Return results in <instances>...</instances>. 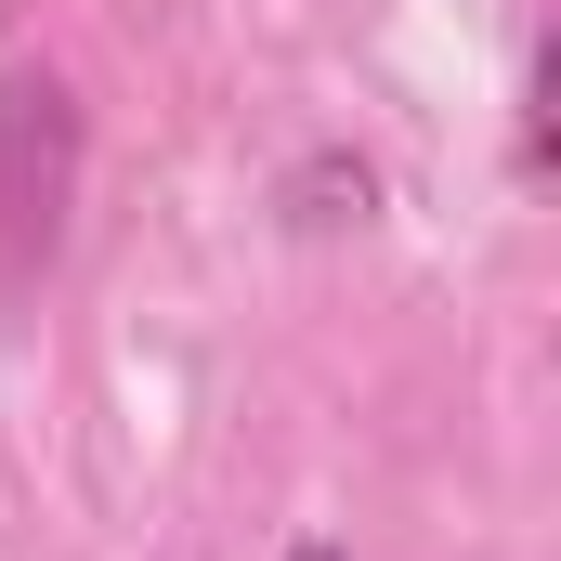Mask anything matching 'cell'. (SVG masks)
Wrapping results in <instances>:
<instances>
[{
	"instance_id": "obj_3",
	"label": "cell",
	"mask_w": 561,
	"mask_h": 561,
	"mask_svg": "<svg viewBox=\"0 0 561 561\" xmlns=\"http://www.w3.org/2000/svg\"><path fill=\"white\" fill-rule=\"evenodd\" d=\"M287 561H353V549H340V536H300V549H287Z\"/></svg>"
},
{
	"instance_id": "obj_1",
	"label": "cell",
	"mask_w": 561,
	"mask_h": 561,
	"mask_svg": "<svg viewBox=\"0 0 561 561\" xmlns=\"http://www.w3.org/2000/svg\"><path fill=\"white\" fill-rule=\"evenodd\" d=\"M79 92L53 66H0V300H39V275L66 262V222H79Z\"/></svg>"
},
{
	"instance_id": "obj_2",
	"label": "cell",
	"mask_w": 561,
	"mask_h": 561,
	"mask_svg": "<svg viewBox=\"0 0 561 561\" xmlns=\"http://www.w3.org/2000/svg\"><path fill=\"white\" fill-rule=\"evenodd\" d=\"M275 209H287V236H366L379 222V170L353 144H313V157H287Z\"/></svg>"
}]
</instances>
